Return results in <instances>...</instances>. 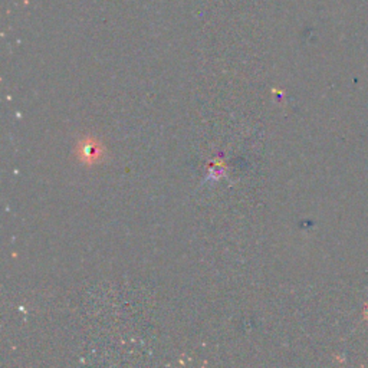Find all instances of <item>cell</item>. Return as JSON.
<instances>
[{
	"label": "cell",
	"mask_w": 368,
	"mask_h": 368,
	"mask_svg": "<svg viewBox=\"0 0 368 368\" xmlns=\"http://www.w3.org/2000/svg\"><path fill=\"white\" fill-rule=\"evenodd\" d=\"M79 158H82L85 163H95L101 157H102V147L101 144L94 140V138H88V140H84L81 143V147L78 150Z\"/></svg>",
	"instance_id": "1"
}]
</instances>
